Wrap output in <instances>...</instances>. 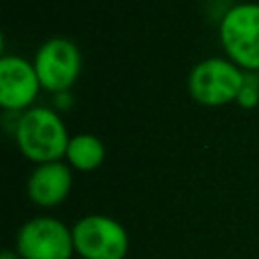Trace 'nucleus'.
<instances>
[{
	"instance_id": "9d476101",
	"label": "nucleus",
	"mask_w": 259,
	"mask_h": 259,
	"mask_svg": "<svg viewBox=\"0 0 259 259\" xmlns=\"http://www.w3.org/2000/svg\"><path fill=\"white\" fill-rule=\"evenodd\" d=\"M235 103L243 109H253L259 105V73H245V79Z\"/></svg>"
},
{
	"instance_id": "7ed1b4c3",
	"label": "nucleus",
	"mask_w": 259,
	"mask_h": 259,
	"mask_svg": "<svg viewBox=\"0 0 259 259\" xmlns=\"http://www.w3.org/2000/svg\"><path fill=\"white\" fill-rule=\"evenodd\" d=\"M245 79L241 71L227 57H208L198 61L186 79L190 97L206 107H221L235 103Z\"/></svg>"
},
{
	"instance_id": "6e6552de",
	"label": "nucleus",
	"mask_w": 259,
	"mask_h": 259,
	"mask_svg": "<svg viewBox=\"0 0 259 259\" xmlns=\"http://www.w3.org/2000/svg\"><path fill=\"white\" fill-rule=\"evenodd\" d=\"M71 170L73 168L63 160L36 164L26 180L28 198L42 208H53V206L61 204L69 196L71 186H73Z\"/></svg>"
},
{
	"instance_id": "f03ea898",
	"label": "nucleus",
	"mask_w": 259,
	"mask_h": 259,
	"mask_svg": "<svg viewBox=\"0 0 259 259\" xmlns=\"http://www.w3.org/2000/svg\"><path fill=\"white\" fill-rule=\"evenodd\" d=\"M219 40L225 57L245 73H259V4L239 2L219 20Z\"/></svg>"
},
{
	"instance_id": "1a4fd4ad",
	"label": "nucleus",
	"mask_w": 259,
	"mask_h": 259,
	"mask_svg": "<svg viewBox=\"0 0 259 259\" xmlns=\"http://www.w3.org/2000/svg\"><path fill=\"white\" fill-rule=\"evenodd\" d=\"M65 160L73 170L79 172L97 170L105 160V146L93 134H75L69 140Z\"/></svg>"
},
{
	"instance_id": "9b49d317",
	"label": "nucleus",
	"mask_w": 259,
	"mask_h": 259,
	"mask_svg": "<svg viewBox=\"0 0 259 259\" xmlns=\"http://www.w3.org/2000/svg\"><path fill=\"white\" fill-rule=\"evenodd\" d=\"M53 109L55 111H67V109H71V105H73V95H71V91H63V93H57L55 97H53Z\"/></svg>"
},
{
	"instance_id": "f257e3e1",
	"label": "nucleus",
	"mask_w": 259,
	"mask_h": 259,
	"mask_svg": "<svg viewBox=\"0 0 259 259\" xmlns=\"http://www.w3.org/2000/svg\"><path fill=\"white\" fill-rule=\"evenodd\" d=\"M14 140L26 160L47 164L65 158L71 136L59 111L53 107H30L16 117Z\"/></svg>"
},
{
	"instance_id": "39448f33",
	"label": "nucleus",
	"mask_w": 259,
	"mask_h": 259,
	"mask_svg": "<svg viewBox=\"0 0 259 259\" xmlns=\"http://www.w3.org/2000/svg\"><path fill=\"white\" fill-rule=\"evenodd\" d=\"M32 65L45 91L53 95L71 91L81 75V51L73 40L55 36L36 49Z\"/></svg>"
},
{
	"instance_id": "423d86ee",
	"label": "nucleus",
	"mask_w": 259,
	"mask_h": 259,
	"mask_svg": "<svg viewBox=\"0 0 259 259\" xmlns=\"http://www.w3.org/2000/svg\"><path fill=\"white\" fill-rule=\"evenodd\" d=\"M16 253L22 259H71L73 231L53 217L26 221L16 235Z\"/></svg>"
},
{
	"instance_id": "f8f14e48",
	"label": "nucleus",
	"mask_w": 259,
	"mask_h": 259,
	"mask_svg": "<svg viewBox=\"0 0 259 259\" xmlns=\"http://www.w3.org/2000/svg\"><path fill=\"white\" fill-rule=\"evenodd\" d=\"M0 259H22L16 251H10V249H4L2 253H0Z\"/></svg>"
},
{
	"instance_id": "20e7f679",
	"label": "nucleus",
	"mask_w": 259,
	"mask_h": 259,
	"mask_svg": "<svg viewBox=\"0 0 259 259\" xmlns=\"http://www.w3.org/2000/svg\"><path fill=\"white\" fill-rule=\"evenodd\" d=\"M75 253L83 259H123L130 237L121 223L105 214H87L73 225Z\"/></svg>"
},
{
	"instance_id": "0eeeda50",
	"label": "nucleus",
	"mask_w": 259,
	"mask_h": 259,
	"mask_svg": "<svg viewBox=\"0 0 259 259\" xmlns=\"http://www.w3.org/2000/svg\"><path fill=\"white\" fill-rule=\"evenodd\" d=\"M40 81L34 65L18 55L0 57V107L6 113H24L34 107Z\"/></svg>"
}]
</instances>
